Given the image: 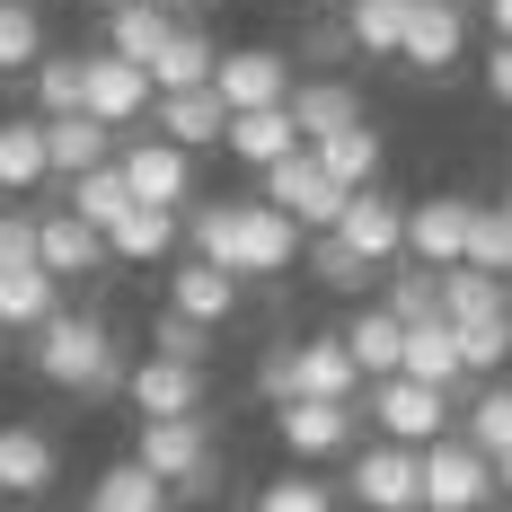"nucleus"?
I'll return each instance as SVG.
<instances>
[{
    "label": "nucleus",
    "mask_w": 512,
    "mask_h": 512,
    "mask_svg": "<svg viewBox=\"0 0 512 512\" xmlns=\"http://www.w3.org/2000/svg\"><path fill=\"white\" fill-rule=\"evenodd\" d=\"M468 230H477V204L468 195H424V204H407V256H424V265H468Z\"/></svg>",
    "instance_id": "nucleus-12"
},
{
    "label": "nucleus",
    "mask_w": 512,
    "mask_h": 512,
    "mask_svg": "<svg viewBox=\"0 0 512 512\" xmlns=\"http://www.w3.org/2000/svg\"><path fill=\"white\" fill-rule=\"evenodd\" d=\"M124 177H133V195L142 204H195V159H186V142H168V133H142V142H124Z\"/></svg>",
    "instance_id": "nucleus-9"
},
{
    "label": "nucleus",
    "mask_w": 512,
    "mask_h": 512,
    "mask_svg": "<svg viewBox=\"0 0 512 512\" xmlns=\"http://www.w3.org/2000/svg\"><path fill=\"white\" fill-rule=\"evenodd\" d=\"M151 336H159V354H186V362H204V354H212V327H204V318H186V309H168Z\"/></svg>",
    "instance_id": "nucleus-46"
},
{
    "label": "nucleus",
    "mask_w": 512,
    "mask_h": 512,
    "mask_svg": "<svg viewBox=\"0 0 512 512\" xmlns=\"http://www.w3.org/2000/svg\"><path fill=\"white\" fill-rule=\"evenodd\" d=\"M389 309H398V318H433V309H442V265H424V256H415L407 274H389Z\"/></svg>",
    "instance_id": "nucleus-41"
},
{
    "label": "nucleus",
    "mask_w": 512,
    "mask_h": 512,
    "mask_svg": "<svg viewBox=\"0 0 512 512\" xmlns=\"http://www.w3.org/2000/svg\"><path fill=\"white\" fill-rule=\"evenodd\" d=\"M301 239H309V230L292 221V212L256 195V204H248V221H239V274H274V283H283V274L301 265Z\"/></svg>",
    "instance_id": "nucleus-14"
},
{
    "label": "nucleus",
    "mask_w": 512,
    "mask_h": 512,
    "mask_svg": "<svg viewBox=\"0 0 512 512\" xmlns=\"http://www.w3.org/2000/svg\"><path fill=\"white\" fill-rule=\"evenodd\" d=\"M53 309H62V274L53 265H0V327L36 336Z\"/></svg>",
    "instance_id": "nucleus-24"
},
{
    "label": "nucleus",
    "mask_w": 512,
    "mask_h": 512,
    "mask_svg": "<svg viewBox=\"0 0 512 512\" xmlns=\"http://www.w3.org/2000/svg\"><path fill=\"white\" fill-rule=\"evenodd\" d=\"M36 256H45L53 274H98L115 248H106V230L89 221V212H71V204H62V212H45V239H36Z\"/></svg>",
    "instance_id": "nucleus-23"
},
{
    "label": "nucleus",
    "mask_w": 512,
    "mask_h": 512,
    "mask_svg": "<svg viewBox=\"0 0 512 512\" xmlns=\"http://www.w3.org/2000/svg\"><path fill=\"white\" fill-rule=\"evenodd\" d=\"M239 283H248V274H230V265H212V256H186V265L168 274V309H186V318L221 327V318L239 309Z\"/></svg>",
    "instance_id": "nucleus-21"
},
{
    "label": "nucleus",
    "mask_w": 512,
    "mask_h": 512,
    "mask_svg": "<svg viewBox=\"0 0 512 512\" xmlns=\"http://www.w3.org/2000/svg\"><path fill=\"white\" fill-rule=\"evenodd\" d=\"M495 486H504V495H512V451H495Z\"/></svg>",
    "instance_id": "nucleus-50"
},
{
    "label": "nucleus",
    "mask_w": 512,
    "mask_h": 512,
    "mask_svg": "<svg viewBox=\"0 0 512 512\" xmlns=\"http://www.w3.org/2000/svg\"><path fill=\"white\" fill-rule=\"evenodd\" d=\"M336 230H345L371 265H398V256H407V204H398V195H380V186H362Z\"/></svg>",
    "instance_id": "nucleus-19"
},
{
    "label": "nucleus",
    "mask_w": 512,
    "mask_h": 512,
    "mask_svg": "<svg viewBox=\"0 0 512 512\" xmlns=\"http://www.w3.org/2000/svg\"><path fill=\"white\" fill-rule=\"evenodd\" d=\"M486 98L512 106V36H495V53H486Z\"/></svg>",
    "instance_id": "nucleus-48"
},
{
    "label": "nucleus",
    "mask_w": 512,
    "mask_h": 512,
    "mask_svg": "<svg viewBox=\"0 0 512 512\" xmlns=\"http://www.w3.org/2000/svg\"><path fill=\"white\" fill-rule=\"evenodd\" d=\"M124 398H133V415H204V362L142 354L124 371Z\"/></svg>",
    "instance_id": "nucleus-7"
},
{
    "label": "nucleus",
    "mask_w": 512,
    "mask_h": 512,
    "mask_svg": "<svg viewBox=\"0 0 512 512\" xmlns=\"http://www.w3.org/2000/svg\"><path fill=\"white\" fill-rule=\"evenodd\" d=\"M512 309V274H486V265H442V318L468 327V318H504Z\"/></svg>",
    "instance_id": "nucleus-28"
},
{
    "label": "nucleus",
    "mask_w": 512,
    "mask_h": 512,
    "mask_svg": "<svg viewBox=\"0 0 512 512\" xmlns=\"http://www.w3.org/2000/svg\"><path fill=\"white\" fill-rule=\"evenodd\" d=\"M398 371H415V380H433V389H460L468 380V354H460V327L433 309V318H415L407 327V362Z\"/></svg>",
    "instance_id": "nucleus-25"
},
{
    "label": "nucleus",
    "mask_w": 512,
    "mask_h": 512,
    "mask_svg": "<svg viewBox=\"0 0 512 512\" xmlns=\"http://www.w3.org/2000/svg\"><path fill=\"white\" fill-rule=\"evenodd\" d=\"M159 9H186V0H159Z\"/></svg>",
    "instance_id": "nucleus-52"
},
{
    "label": "nucleus",
    "mask_w": 512,
    "mask_h": 512,
    "mask_svg": "<svg viewBox=\"0 0 512 512\" xmlns=\"http://www.w3.org/2000/svg\"><path fill=\"white\" fill-rule=\"evenodd\" d=\"M239 221H248V204H195V212H186L195 256H212V265H230V274H239Z\"/></svg>",
    "instance_id": "nucleus-38"
},
{
    "label": "nucleus",
    "mask_w": 512,
    "mask_h": 512,
    "mask_svg": "<svg viewBox=\"0 0 512 512\" xmlns=\"http://www.w3.org/2000/svg\"><path fill=\"white\" fill-rule=\"evenodd\" d=\"M486 18H495V36H512V0H486Z\"/></svg>",
    "instance_id": "nucleus-49"
},
{
    "label": "nucleus",
    "mask_w": 512,
    "mask_h": 512,
    "mask_svg": "<svg viewBox=\"0 0 512 512\" xmlns=\"http://www.w3.org/2000/svg\"><path fill=\"white\" fill-rule=\"evenodd\" d=\"M256 512H336V486H318L309 468H292V477L256 486Z\"/></svg>",
    "instance_id": "nucleus-42"
},
{
    "label": "nucleus",
    "mask_w": 512,
    "mask_h": 512,
    "mask_svg": "<svg viewBox=\"0 0 512 512\" xmlns=\"http://www.w3.org/2000/svg\"><path fill=\"white\" fill-rule=\"evenodd\" d=\"M36 371H45L53 389H80V398H98V389H115V380H124L106 318H62V309L36 327Z\"/></svg>",
    "instance_id": "nucleus-1"
},
{
    "label": "nucleus",
    "mask_w": 512,
    "mask_h": 512,
    "mask_svg": "<svg viewBox=\"0 0 512 512\" xmlns=\"http://www.w3.org/2000/svg\"><path fill=\"white\" fill-rule=\"evenodd\" d=\"M460 45H468V9L460 0H407V45H398V62L407 71H451L460 62Z\"/></svg>",
    "instance_id": "nucleus-11"
},
{
    "label": "nucleus",
    "mask_w": 512,
    "mask_h": 512,
    "mask_svg": "<svg viewBox=\"0 0 512 512\" xmlns=\"http://www.w3.org/2000/svg\"><path fill=\"white\" fill-rule=\"evenodd\" d=\"M301 142H309V133H301V115H292V106H239V115H230V142H221V151H230V159H248L256 177H265L274 159H292Z\"/></svg>",
    "instance_id": "nucleus-17"
},
{
    "label": "nucleus",
    "mask_w": 512,
    "mask_h": 512,
    "mask_svg": "<svg viewBox=\"0 0 512 512\" xmlns=\"http://www.w3.org/2000/svg\"><path fill=\"white\" fill-rule=\"evenodd\" d=\"M309 151L327 159V177H336L345 195H362V186L380 177V133H371V124H345V133H318Z\"/></svg>",
    "instance_id": "nucleus-31"
},
{
    "label": "nucleus",
    "mask_w": 512,
    "mask_h": 512,
    "mask_svg": "<svg viewBox=\"0 0 512 512\" xmlns=\"http://www.w3.org/2000/svg\"><path fill=\"white\" fill-rule=\"evenodd\" d=\"M151 124L168 133V142L204 151V142H230V98H221V89H159Z\"/></svg>",
    "instance_id": "nucleus-18"
},
{
    "label": "nucleus",
    "mask_w": 512,
    "mask_h": 512,
    "mask_svg": "<svg viewBox=\"0 0 512 512\" xmlns=\"http://www.w3.org/2000/svg\"><path fill=\"white\" fill-rule=\"evenodd\" d=\"M274 433L292 460H336V451H354V398H283Z\"/></svg>",
    "instance_id": "nucleus-8"
},
{
    "label": "nucleus",
    "mask_w": 512,
    "mask_h": 512,
    "mask_svg": "<svg viewBox=\"0 0 512 512\" xmlns=\"http://www.w3.org/2000/svg\"><path fill=\"white\" fill-rule=\"evenodd\" d=\"M53 477H62V451H53L45 424H0V495L36 504Z\"/></svg>",
    "instance_id": "nucleus-16"
},
{
    "label": "nucleus",
    "mask_w": 512,
    "mask_h": 512,
    "mask_svg": "<svg viewBox=\"0 0 512 512\" xmlns=\"http://www.w3.org/2000/svg\"><path fill=\"white\" fill-rule=\"evenodd\" d=\"M468 265H486V274H512V204H477V230H468Z\"/></svg>",
    "instance_id": "nucleus-40"
},
{
    "label": "nucleus",
    "mask_w": 512,
    "mask_h": 512,
    "mask_svg": "<svg viewBox=\"0 0 512 512\" xmlns=\"http://www.w3.org/2000/svg\"><path fill=\"white\" fill-rule=\"evenodd\" d=\"M256 398H292V345H265V362H256Z\"/></svg>",
    "instance_id": "nucleus-47"
},
{
    "label": "nucleus",
    "mask_w": 512,
    "mask_h": 512,
    "mask_svg": "<svg viewBox=\"0 0 512 512\" xmlns=\"http://www.w3.org/2000/svg\"><path fill=\"white\" fill-rule=\"evenodd\" d=\"M345 345H354L362 380H389L398 362H407V318L380 301V309H354V327H345Z\"/></svg>",
    "instance_id": "nucleus-29"
},
{
    "label": "nucleus",
    "mask_w": 512,
    "mask_h": 512,
    "mask_svg": "<svg viewBox=\"0 0 512 512\" xmlns=\"http://www.w3.org/2000/svg\"><path fill=\"white\" fill-rule=\"evenodd\" d=\"M309 274H318L327 292H354V283H371L380 265H371V256H362L345 230H309Z\"/></svg>",
    "instance_id": "nucleus-36"
},
{
    "label": "nucleus",
    "mask_w": 512,
    "mask_h": 512,
    "mask_svg": "<svg viewBox=\"0 0 512 512\" xmlns=\"http://www.w3.org/2000/svg\"><path fill=\"white\" fill-rule=\"evenodd\" d=\"M27 80H36V115H71V106H89V53H53Z\"/></svg>",
    "instance_id": "nucleus-37"
},
{
    "label": "nucleus",
    "mask_w": 512,
    "mask_h": 512,
    "mask_svg": "<svg viewBox=\"0 0 512 512\" xmlns=\"http://www.w3.org/2000/svg\"><path fill=\"white\" fill-rule=\"evenodd\" d=\"M89 9H124V0H89Z\"/></svg>",
    "instance_id": "nucleus-51"
},
{
    "label": "nucleus",
    "mask_w": 512,
    "mask_h": 512,
    "mask_svg": "<svg viewBox=\"0 0 512 512\" xmlns=\"http://www.w3.org/2000/svg\"><path fill=\"white\" fill-rule=\"evenodd\" d=\"M212 71H221V53H212V36H195V27H177V36L159 45V62H151L159 89H212Z\"/></svg>",
    "instance_id": "nucleus-34"
},
{
    "label": "nucleus",
    "mask_w": 512,
    "mask_h": 512,
    "mask_svg": "<svg viewBox=\"0 0 512 512\" xmlns=\"http://www.w3.org/2000/svg\"><path fill=\"white\" fill-rule=\"evenodd\" d=\"M186 239V212L177 204H133L115 230H106V248H115V265H159V256Z\"/></svg>",
    "instance_id": "nucleus-22"
},
{
    "label": "nucleus",
    "mask_w": 512,
    "mask_h": 512,
    "mask_svg": "<svg viewBox=\"0 0 512 512\" xmlns=\"http://www.w3.org/2000/svg\"><path fill=\"white\" fill-rule=\"evenodd\" d=\"M168 504H177V486H168L151 460H115L98 486H89V512H168Z\"/></svg>",
    "instance_id": "nucleus-27"
},
{
    "label": "nucleus",
    "mask_w": 512,
    "mask_h": 512,
    "mask_svg": "<svg viewBox=\"0 0 512 512\" xmlns=\"http://www.w3.org/2000/svg\"><path fill=\"white\" fill-rule=\"evenodd\" d=\"M495 504V451H477V442H424V512H486Z\"/></svg>",
    "instance_id": "nucleus-2"
},
{
    "label": "nucleus",
    "mask_w": 512,
    "mask_h": 512,
    "mask_svg": "<svg viewBox=\"0 0 512 512\" xmlns=\"http://www.w3.org/2000/svg\"><path fill=\"white\" fill-rule=\"evenodd\" d=\"M133 204H142V195H133L124 159H106V168H80V177H71V212H89L98 230H115V221H124Z\"/></svg>",
    "instance_id": "nucleus-32"
},
{
    "label": "nucleus",
    "mask_w": 512,
    "mask_h": 512,
    "mask_svg": "<svg viewBox=\"0 0 512 512\" xmlns=\"http://www.w3.org/2000/svg\"><path fill=\"white\" fill-rule=\"evenodd\" d=\"M133 460H151L177 495H212V433H204V415H142Z\"/></svg>",
    "instance_id": "nucleus-3"
},
{
    "label": "nucleus",
    "mask_w": 512,
    "mask_h": 512,
    "mask_svg": "<svg viewBox=\"0 0 512 512\" xmlns=\"http://www.w3.org/2000/svg\"><path fill=\"white\" fill-rule=\"evenodd\" d=\"M468 442H477V451H512V389H486V398L468 407Z\"/></svg>",
    "instance_id": "nucleus-44"
},
{
    "label": "nucleus",
    "mask_w": 512,
    "mask_h": 512,
    "mask_svg": "<svg viewBox=\"0 0 512 512\" xmlns=\"http://www.w3.org/2000/svg\"><path fill=\"white\" fill-rule=\"evenodd\" d=\"M36 239H45V212H0V265H45Z\"/></svg>",
    "instance_id": "nucleus-45"
},
{
    "label": "nucleus",
    "mask_w": 512,
    "mask_h": 512,
    "mask_svg": "<svg viewBox=\"0 0 512 512\" xmlns=\"http://www.w3.org/2000/svg\"><path fill=\"white\" fill-rule=\"evenodd\" d=\"M371 415H380V433L389 442H442V424H451V389H433V380H415V371H389V380H371Z\"/></svg>",
    "instance_id": "nucleus-5"
},
{
    "label": "nucleus",
    "mask_w": 512,
    "mask_h": 512,
    "mask_svg": "<svg viewBox=\"0 0 512 512\" xmlns=\"http://www.w3.org/2000/svg\"><path fill=\"white\" fill-rule=\"evenodd\" d=\"M212 89L230 98V115H239V106H292V62L274 45H239V53H221Z\"/></svg>",
    "instance_id": "nucleus-13"
},
{
    "label": "nucleus",
    "mask_w": 512,
    "mask_h": 512,
    "mask_svg": "<svg viewBox=\"0 0 512 512\" xmlns=\"http://www.w3.org/2000/svg\"><path fill=\"white\" fill-rule=\"evenodd\" d=\"M45 133H53V177H80V168H106V159H115V124L89 115V106L45 115Z\"/></svg>",
    "instance_id": "nucleus-26"
},
{
    "label": "nucleus",
    "mask_w": 512,
    "mask_h": 512,
    "mask_svg": "<svg viewBox=\"0 0 512 512\" xmlns=\"http://www.w3.org/2000/svg\"><path fill=\"white\" fill-rule=\"evenodd\" d=\"M292 398H362V362L345 345V327L292 345Z\"/></svg>",
    "instance_id": "nucleus-15"
},
{
    "label": "nucleus",
    "mask_w": 512,
    "mask_h": 512,
    "mask_svg": "<svg viewBox=\"0 0 512 512\" xmlns=\"http://www.w3.org/2000/svg\"><path fill=\"white\" fill-rule=\"evenodd\" d=\"M345 27H354V53L398 62V45H407V0H345Z\"/></svg>",
    "instance_id": "nucleus-33"
},
{
    "label": "nucleus",
    "mask_w": 512,
    "mask_h": 512,
    "mask_svg": "<svg viewBox=\"0 0 512 512\" xmlns=\"http://www.w3.org/2000/svg\"><path fill=\"white\" fill-rule=\"evenodd\" d=\"M354 504L362 512H424V451L415 442H371L354 460Z\"/></svg>",
    "instance_id": "nucleus-6"
},
{
    "label": "nucleus",
    "mask_w": 512,
    "mask_h": 512,
    "mask_svg": "<svg viewBox=\"0 0 512 512\" xmlns=\"http://www.w3.org/2000/svg\"><path fill=\"white\" fill-rule=\"evenodd\" d=\"M265 204H283L292 221H301V230H336L354 195H345V186L327 177V159H318V151L301 142L292 159H274V168H265Z\"/></svg>",
    "instance_id": "nucleus-4"
},
{
    "label": "nucleus",
    "mask_w": 512,
    "mask_h": 512,
    "mask_svg": "<svg viewBox=\"0 0 512 512\" xmlns=\"http://www.w3.org/2000/svg\"><path fill=\"white\" fill-rule=\"evenodd\" d=\"M460 354H468V371H504V362H512V309H504V318H468Z\"/></svg>",
    "instance_id": "nucleus-43"
},
{
    "label": "nucleus",
    "mask_w": 512,
    "mask_h": 512,
    "mask_svg": "<svg viewBox=\"0 0 512 512\" xmlns=\"http://www.w3.org/2000/svg\"><path fill=\"white\" fill-rule=\"evenodd\" d=\"M292 115H301V133L318 142V133H345V124H362V98L345 89V80H301V89H292Z\"/></svg>",
    "instance_id": "nucleus-35"
},
{
    "label": "nucleus",
    "mask_w": 512,
    "mask_h": 512,
    "mask_svg": "<svg viewBox=\"0 0 512 512\" xmlns=\"http://www.w3.org/2000/svg\"><path fill=\"white\" fill-rule=\"evenodd\" d=\"M45 62V27L27 0H0V71H36Z\"/></svg>",
    "instance_id": "nucleus-39"
},
{
    "label": "nucleus",
    "mask_w": 512,
    "mask_h": 512,
    "mask_svg": "<svg viewBox=\"0 0 512 512\" xmlns=\"http://www.w3.org/2000/svg\"><path fill=\"white\" fill-rule=\"evenodd\" d=\"M142 106H159V80H151V62H133V53H89V115H106L115 133L142 115Z\"/></svg>",
    "instance_id": "nucleus-10"
},
{
    "label": "nucleus",
    "mask_w": 512,
    "mask_h": 512,
    "mask_svg": "<svg viewBox=\"0 0 512 512\" xmlns=\"http://www.w3.org/2000/svg\"><path fill=\"white\" fill-rule=\"evenodd\" d=\"M168 36H177V9H159V0H124V9H106V45L133 53V62H159Z\"/></svg>",
    "instance_id": "nucleus-30"
},
{
    "label": "nucleus",
    "mask_w": 512,
    "mask_h": 512,
    "mask_svg": "<svg viewBox=\"0 0 512 512\" xmlns=\"http://www.w3.org/2000/svg\"><path fill=\"white\" fill-rule=\"evenodd\" d=\"M45 177H53L45 115H0V195H36Z\"/></svg>",
    "instance_id": "nucleus-20"
}]
</instances>
